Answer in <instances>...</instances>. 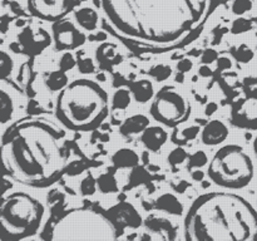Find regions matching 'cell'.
<instances>
[{
  "label": "cell",
  "instance_id": "cell-1",
  "mask_svg": "<svg viewBox=\"0 0 257 241\" xmlns=\"http://www.w3.org/2000/svg\"><path fill=\"white\" fill-rule=\"evenodd\" d=\"M105 32L136 53H167L202 33L218 0H93Z\"/></svg>",
  "mask_w": 257,
  "mask_h": 241
},
{
  "label": "cell",
  "instance_id": "cell-2",
  "mask_svg": "<svg viewBox=\"0 0 257 241\" xmlns=\"http://www.w3.org/2000/svg\"><path fill=\"white\" fill-rule=\"evenodd\" d=\"M72 142L54 122L40 117L15 120L3 133L5 176L30 187H48L72 165Z\"/></svg>",
  "mask_w": 257,
  "mask_h": 241
},
{
  "label": "cell",
  "instance_id": "cell-3",
  "mask_svg": "<svg viewBox=\"0 0 257 241\" xmlns=\"http://www.w3.org/2000/svg\"><path fill=\"white\" fill-rule=\"evenodd\" d=\"M188 241H256L257 211L241 195L207 192L198 196L185 216Z\"/></svg>",
  "mask_w": 257,
  "mask_h": 241
},
{
  "label": "cell",
  "instance_id": "cell-4",
  "mask_svg": "<svg viewBox=\"0 0 257 241\" xmlns=\"http://www.w3.org/2000/svg\"><path fill=\"white\" fill-rule=\"evenodd\" d=\"M124 230L120 228L108 210L94 203L53 211L45 223L40 238L63 240H118Z\"/></svg>",
  "mask_w": 257,
  "mask_h": 241
},
{
  "label": "cell",
  "instance_id": "cell-5",
  "mask_svg": "<svg viewBox=\"0 0 257 241\" xmlns=\"http://www.w3.org/2000/svg\"><path fill=\"white\" fill-rule=\"evenodd\" d=\"M109 113V98L94 80L80 78L59 92L55 102L57 119L67 130L89 132L102 125Z\"/></svg>",
  "mask_w": 257,
  "mask_h": 241
},
{
  "label": "cell",
  "instance_id": "cell-6",
  "mask_svg": "<svg viewBox=\"0 0 257 241\" xmlns=\"http://www.w3.org/2000/svg\"><path fill=\"white\" fill-rule=\"evenodd\" d=\"M44 206L27 192L17 191L3 196L0 203V240L20 241L39 231Z\"/></svg>",
  "mask_w": 257,
  "mask_h": 241
},
{
  "label": "cell",
  "instance_id": "cell-7",
  "mask_svg": "<svg viewBox=\"0 0 257 241\" xmlns=\"http://www.w3.org/2000/svg\"><path fill=\"white\" fill-rule=\"evenodd\" d=\"M207 175L215 185L240 190L250 185L255 175L251 156L238 145H226L211 158Z\"/></svg>",
  "mask_w": 257,
  "mask_h": 241
},
{
  "label": "cell",
  "instance_id": "cell-8",
  "mask_svg": "<svg viewBox=\"0 0 257 241\" xmlns=\"http://www.w3.org/2000/svg\"><path fill=\"white\" fill-rule=\"evenodd\" d=\"M152 118L167 127H177L191 114V104L175 87L165 85L153 97L150 107Z\"/></svg>",
  "mask_w": 257,
  "mask_h": 241
},
{
  "label": "cell",
  "instance_id": "cell-9",
  "mask_svg": "<svg viewBox=\"0 0 257 241\" xmlns=\"http://www.w3.org/2000/svg\"><path fill=\"white\" fill-rule=\"evenodd\" d=\"M74 0H28V10L45 22L62 20L72 12Z\"/></svg>",
  "mask_w": 257,
  "mask_h": 241
},
{
  "label": "cell",
  "instance_id": "cell-10",
  "mask_svg": "<svg viewBox=\"0 0 257 241\" xmlns=\"http://www.w3.org/2000/svg\"><path fill=\"white\" fill-rule=\"evenodd\" d=\"M52 33L57 50H74L85 43L84 33L67 19L53 23Z\"/></svg>",
  "mask_w": 257,
  "mask_h": 241
},
{
  "label": "cell",
  "instance_id": "cell-11",
  "mask_svg": "<svg viewBox=\"0 0 257 241\" xmlns=\"http://www.w3.org/2000/svg\"><path fill=\"white\" fill-rule=\"evenodd\" d=\"M230 122L243 130H257V97L248 95L236 100L231 108Z\"/></svg>",
  "mask_w": 257,
  "mask_h": 241
},
{
  "label": "cell",
  "instance_id": "cell-12",
  "mask_svg": "<svg viewBox=\"0 0 257 241\" xmlns=\"http://www.w3.org/2000/svg\"><path fill=\"white\" fill-rule=\"evenodd\" d=\"M108 212L112 216L114 222L123 230H125L127 227L136 230L143 225L142 216L138 212L137 208L132 203L125 202V201L115 203L114 206L108 208Z\"/></svg>",
  "mask_w": 257,
  "mask_h": 241
},
{
  "label": "cell",
  "instance_id": "cell-13",
  "mask_svg": "<svg viewBox=\"0 0 257 241\" xmlns=\"http://www.w3.org/2000/svg\"><path fill=\"white\" fill-rule=\"evenodd\" d=\"M18 42L28 53L39 54L50 44L52 38L44 29H39V32L35 33L33 28L28 27L18 35Z\"/></svg>",
  "mask_w": 257,
  "mask_h": 241
},
{
  "label": "cell",
  "instance_id": "cell-14",
  "mask_svg": "<svg viewBox=\"0 0 257 241\" xmlns=\"http://www.w3.org/2000/svg\"><path fill=\"white\" fill-rule=\"evenodd\" d=\"M228 133V127L222 120L212 119L203 126L201 131V141L206 146H217L227 140Z\"/></svg>",
  "mask_w": 257,
  "mask_h": 241
},
{
  "label": "cell",
  "instance_id": "cell-15",
  "mask_svg": "<svg viewBox=\"0 0 257 241\" xmlns=\"http://www.w3.org/2000/svg\"><path fill=\"white\" fill-rule=\"evenodd\" d=\"M145 226L147 231L153 233L152 238H161V240H175L177 237L176 227L167 218L158 217V216H150L145 221Z\"/></svg>",
  "mask_w": 257,
  "mask_h": 241
},
{
  "label": "cell",
  "instance_id": "cell-16",
  "mask_svg": "<svg viewBox=\"0 0 257 241\" xmlns=\"http://www.w3.org/2000/svg\"><path fill=\"white\" fill-rule=\"evenodd\" d=\"M95 59L103 70H112L113 67L123 60V55L118 52L117 45L113 43H102L95 50Z\"/></svg>",
  "mask_w": 257,
  "mask_h": 241
},
{
  "label": "cell",
  "instance_id": "cell-17",
  "mask_svg": "<svg viewBox=\"0 0 257 241\" xmlns=\"http://www.w3.org/2000/svg\"><path fill=\"white\" fill-rule=\"evenodd\" d=\"M168 135L160 126H148L141 135V141L151 152H157L165 146Z\"/></svg>",
  "mask_w": 257,
  "mask_h": 241
},
{
  "label": "cell",
  "instance_id": "cell-18",
  "mask_svg": "<svg viewBox=\"0 0 257 241\" xmlns=\"http://www.w3.org/2000/svg\"><path fill=\"white\" fill-rule=\"evenodd\" d=\"M13 87L8 83L7 78L2 79V92H0V110H2V123L5 125L12 120L15 112V97L13 94Z\"/></svg>",
  "mask_w": 257,
  "mask_h": 241
},
{
  "label": "cell",
  "instance_id": "cell-19",
  "mask_svg": "<svg viewBox=\"0 0 257 241\" xmlns=\"http://www.w3.org/2000/svg\"><path fill=\"white\" fill-rule=\"evenodd\" d=\"M150 126V118L145 114H133L125 118L124 122L120 125L119 133L123 137H132L140 135Z\"/></svg>",
  "mask_w": 257,
  "mask_h": 241
},
{
  "label": "cell",
  "instance_id": "cell-20",
  "mask_svg": "<svg viewBox=\"0 0 257 241\" xmlns=\"http://www.w3.org/2000/svg\"><path fill=\"white\" fill-rule=\"evenodd\" d=\"M74 18L80 28H83V29L85 30H89V32L97 29L98 24H99L100 22V17L98 10L95 9V8L90 7H83L75 10Z\"/></svg>",
  "mask_w": 257,
  "mask_h": 241
},
{
  "label": "cell",
  "instance_id": "cell-21",
  "mask_svg": "<svg viewBox=\"0 0 257 241\" xmlns=\"http://www.w3.org/2000/svg\"><path fill=\"white\" fill-rule=\"evenodd\" d=\"M132 97L135 98L136 102L138 103H147L148 100H152L155 97V89L151 80L141 79L131 82L128 84Z\"/></svg>",
  "mask_w": 257,
  "mask_h": 241
},
{
  "label": "cell",
  "instance_id": "cell-22",
  "mask_svg": "<svg viewBox=\"0 0 257 241\" xmlns=\"http://www.w3.org/2000/svg\"><path fill=\"white\" fill-rule=\"evenodd\" d=\"M114 168H133L140 165V156L132 148H119L112 156Z\"/></svg>",
  "mask_w": 257,
  "mask_h": 241
},
{
  "label": "cell",
  "instance_id": "cell-23",
  "mask_svg": "<svg viewBox=\"0 0 257 241\" xmlns=\"http://www.w3.org/2000/svg\"><path fill=\"white\" fill-rule=\"evenodd\" d=\"M155 208L175 216L182 215L183 212V206L181 201L170 192L158 196L157 200L155 201Z\"/></svg>",
  "mask_w": 257,
  "mask_h": 241
},
{
  "label": "cell",
  "instance_id": "cell-24",
  "mask_svg": "<svg viewBox=\"0 0 257 241\" xmlns=\"http://www.w3.org/2000/svg\"><path fill=\"white\" fill-rule=\"evenodd\" d=\"M68 80L69 79H68L67 72H64L62 69H58L54 70V72H50L48 74V77L45 78V85L52 92H60V90L64 89L69 84Z\"/></svg>",
  "mask_w": 257,
  "mask_h": 241
},
{
  "label": "cell",
  "instance_id": "cell-25",
  "mask_svg": "<svg viewBox=\"0 0 257 241\" xmlns=\"http://www.w3.org/2000/svg\"><path fill=\"white\" fill-rule=\"evenodd\" d=\"M117 170V168H114ZM114 170H108V172L102 173L100 176L97 177V185L98 190L102 193H115L118 192L119 187H118L117 178H115Z\"/></svg>",
  "mask_w": 257,
  "mask_h": 241
},
{
  "label": "cell",
  "instance_id": "cell-26",
  "mask_svg": "<svg viewBox=\"0 0 257 241\" xmlns=\"http://www.w3.org/2000/svg\"><path fill=\"white\" fill-rule=\"evenodd\" d=\"M131 93L130 88H118L112 95L110 100V108L113 110H124L131 104Z\"/></svg>",
  "mask_w": 257,
  "mask_h": 241
},
{
  "label": "cell",
  "instance_id": "cell-27",
  "mask_svg": "<svg viewBox=\"0 0 257 241\" xmlns=\"http://www.w3.org/2000/svg\"><path fill=\"white\" fill-rule=\"evenodd\" d=\"M132 170V172L130 173V181H128V185L124 187V191L137 187L140 185H147V183L151 182V176L145 167L138 165L133 167Z\"/></svg>",
  "mask_w": 257,
  "mask_h": 241
},
{
  "label": "cell",
  "instance_id": "cell-28",
  "mask_svg": "<svg viewBox=\"0 0 257 241\" xmlns=\"http://www.w3.org/2000/svg\"><path fill=\"white\" fill-rule=\"evenodd\" d=\"M148 74L155 78L157 82H163V80H167L172 75V68L167 64H157L151 68Z\"/></svg>",
  "mask_w": 257,
  "mask_h": 241
},
{
  "label": "cell",
  "instance_id": "cell-29",
  "mask_svg": "<svg viewBox=\"0 0 257 241\" xmlns=\"http://www.w3.org/2000/svg\"><path fill=\"white\" fill-rule=\"evenodd\" d=\"M208 163V156L203 151H196L195 153L188 156V170H193V168H201Z\"/></svg>",
  "mask_w": 257,
  "mask_h": 241
},
{
  "label": "cell",
  "instance_id": "cell-30",
  "mask_svg": "<svg viewBox=\"0 0 257 241\" xmlns=\"http://www.w3.org/2000/svg\"><path fill=\"white\" fill-rule=\"evenodd\" d=\"M98 185H97V178L93 177V175H87L82 180L79 186L80 193L83 196H92L94 195L95 191H97Z\"/></svg>",
  "mask_w": 257,
  "mask_h": 241
},
{
  "label": "cell",
  "instance_id": "cell-31",
  "mask_svg": "<svg viewBox=\"0 0 257 241\" xmlns=\"http://www.w3.org/2000/svg\"><path fill=\"white\" fill-rule=\"evenodd\" d=\"M77 65L82 74H90V73H94L95 70L94 62H93L92 58L84 57V52L78 53Z\"/></svg>",
  "mask_w": 257,
  "mask_h": 241
},
{
  "label": "cell",
  "instance_id": "cell-32",
  "mask_svg": "<svg viewBox=\"0 0 257 241\" xmlns=\"http://www.w3.org/2000/svg\"><path fill=\"white\" fill-rule=\"evenodd\" d=\"M188 153L186 152L185 148L177 147L173 151H171V153L168 155V163L172 166L173 168H176L177 166L182 165L186 160H188Z\"/></svg>",
  "mask_w": 257,
  "mask_h": 241
},
{
  "label": "cell",
  "instance_id": "cell-33",
  "mask_svg": "<svg viewBox=\"0 0 257 241\" xmlns=\"http://www.w3.org/2000/svg\"><path fill=\"white\" fill-rule=\"evenodd\" d=\"M253 55H255L253 54V50L246 44L238 45L235 49V52H233V57L240 63H248L250 60H252Z\"/></svg>",
  "mask_w": 257,
  "mask_h": 241
},
{
  "label": "cell",
  "instance_id": "cell-34",
  "mask_svg": "<svg viewBox=\"0 0 257 241\" xmlns=\"http://www.w3.org/2000/svg\"><path fill=\"white\" fill-rule=\"evenodd\" d=\"M252 28V23L250 19H245V18H238L232 23L231 27V33L232 34H241V33H246Z\"/></svg>",
  "mask_w": 257,
  "mask_h": 241
},
{
  "label": "cell",
  "instance_id": "cell-35",
  "mask_svg": "<svg viewBox=\"0 0 257 241\" xmlns=\"http://www.w3.org/2000/svg\"><path fill=\"white\" fill-rule=\"evenodd\" d=\"M75 65H77V59L69 50H67L59 59V69L64 70V72H69Z\"/></svg>",
  "mask_w": 257,
  "mask_h": 241
},
{
  "label": "cell",
  "instance_id": "cell-36",
  "mask_svg": "<svg viewBox=\"0 0 257 241\" xmlns=\"http://www.w3.org/2000/svg\"><path fill=\"white\" fill-rule=\"evenodd\" d=\"M232 13L236 15H242L252 9V2L251 0H235L232 3Z\"/></svg>",
  "mask_w": 257,
  "mask_h": 241
},
{
  "label": "cell",
  "instance_id": "cell-37",
  "mask_svg": "<svg viewBox=\"0 0 257 241\" xmlns=\"http://www.w3.org/2000/svg\"><path fill=\"white\" fill-rule=\"evenodd\" d=\"M13 68V59L5 50H2V59H0V70H2V79L10 74Z\"/></svg>",
  "mask_w": 257,
  "mask_h": 241
},
{
  "label": "cell",
  "instance_id": "cell-38",
  "mask_svg": "<svg viewBox=\"0 0 257 241\" xmlns=\"http://www.w3.org/2000/svg\"><path fill=\"white\" fill-rule=\"evenodd\" d=\"M201 133V128L198 126H191V127L185 128L181 133V137H182L183 142H188V141H193L198 137V135Z\"/></svg>",
  "mask_w": 257,
  "mask_h": 241
},
{
  "label": "cell",
  "instance_id": "cell-39",
  "mask_svg": "<svg viewBox=\"0 0 257 241\" xmlns=\"http://www.w3.org/2000/svg\"><path fill=\"white\" fill-rule=\"evenodd\" d=\"M217 59H218V53L216 52L215 49H212V48L206 49L205 52L202 53V55H201V62H202L203 64H211V63L216 62Z\"/></svg>",
  "mask_w": 257,
  "mask_h": 241
},
{
  "label": "cell",
  "instance_id": "cell-40",
  "mask_svg": "<svg viewBox=\"0 0 257 241\" xmlns=\"http://www.w3.org/2000/svg\"><path fill=\"white\" fill-rule=\"evenodd\" d=\"M192 67H193V63H192V60H190V59H182L177 63L178 72L187 73L192 69Z\"/></svg>",
  "mask_w": 257,
  "mask_h": 241
},
{
  "label": "cell",
  "instance_id": "cell-41",
  "mask_svg": "<svg viewBox=\"0 0 257 241\" xmlns=\"http://www.w3.org/2000/svg\"><path fill=\"white\" fill-rule=\"evenodd\" d=\"M217 67H218V69H221V70L228 69V68L232 67V63H231V60L228 59V58H226V57L218 58V59H217Z\"/></svg>",
  "mask_w": 257,
  "mask_h": 241
},
{
  "label": "cell",
  "instance_id": "cell-42",
  "mask_svg": "<svg viewBox=\"0 0 257 241\" xmlns=\"http://www.w3.org/2000/svg\"><path fill=\"white\" fill-rule=\"evenodd\" d=\"M198 74L203 78H208L212 75V70H211V68L208 67V64H203L198 68Z\"/></svg>",
  "mask_w": 257,
  "mask_h": 241
},
{
  "label": "cell",
  "instance_id": "cell-43",
  "mask_svg": "<svg viewBox=\"0 0 257 241\" xmlns=\"http://www.w3.org/2000/svg\"><path fill=\"white\" fill-rule=\"evenodd\" d=\"M218 109V104L216 102H210V103H207V105H206V108H205V113H206V115H208V117H210V115H212L213 113H216V110Z\"/></svg>",
  "mask_w": 257,
  "mask_h": 241
},
{
  "label": "cell",
  "instance_id": "cell-44",
  "mask_svg": "<svg viewBox=\"0 0 257 241\" xmlns=\"http://www.w3.org/2000/svg\"><path fill=\"white\" fill-rule=\"evenodd\" d=\"M191 177H192L193 181H197V182H202L203 177H205V173H203V171H201L200 168H197L196 171H192V173H191Z\"/></svg>",
  "mask_w": 257,
  "mask_h": 241
},
{
  "label": "cell",
  "instance_id": "cell-45",
  "mask_svg": "<svg viewBox=\"0 0 257 241\" xmlns=\"http://www.w3.org/2000/svg\"><path fill=\"white\" fill-rule=\"evenodd\" d=\"M253 158H255V165H256V168H257V135L255 137V140H253Z\"/></svg>",
  "mask_w": 257,
  "mask_h": 241
},
{
  "label": "cell",
  "instance_id": "cell-46",
  "mask_svg": "<svg viewBox=\"0 0 257 241\" xmlns=\"http://www.w3.org/2000/svg\"><path fill=\"white\" fill-rule=\"evenodd\" d=\"M176 82H178V83H183V82H185V73L178 72L177 77H176Z\"/></svg>",
  "mask_w": 257,
  "mask_h": 241
}]
</instances>
